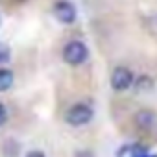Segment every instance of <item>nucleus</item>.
<instances>
[{
  "label": "nucleus",
  "mask_w": 157,
  "mask_h": 157,
  "mask_svg": "<svg viewBox=\"0 0 157 157\" xmlns=\"http://www.w3.org/2000/svg\"><path fill=\"white\" fill-rule=\"evenodd\" d=\"M87 57H89V50H87L85 43H82V41H70L63 48V59H65V63H68L72 67L85 63Z\"/></svg>",
  "instance_id": "1"
},
{
  "label": "nucleus",
  "mask_w": 157,
  "mask_h": 157,
  "mask_svg": "<svg viewBox=\"0 0 157 157\" xmlns=\"http://www.w3.org/2000/svg\"><path fill=\"white\" fill-rule=\"evenodd\" d=\"M93 117H94V109L91 107V105H87V104H76V105H72L67 113H65V120H67V124H70V126H85V124H89L91 120H93Z\"/></svg>",
  "instance_id": "2"
},
{
  "label": "nucleus",
  "mask_w": 157,
  "mask_h": 157,
  "mask_svg": "<svg viewBox=\"0 0 157 157\" xmlns=\"http://www.w3.org/2000/svg\"><path fill=\"white\" fill-rule=\"evenodd\" d=\"M133 83V72L126 67H117L111 74V87L115 91H126Z\"/></svg>",
  "instance_id": "3"
},
{
  "label": "nucleus",
  "mask_w": 157,
  "mask_h": 157,
  "mask_svg": "<svg viewBox=\"0 0 157 157\" xmlns=\"http://www.w3.org/2000/svg\"><path fill=\"white\" fill-rule=\"evenodd\" d=\"M54 15L63 24H72L76 21V8L68 0H59L54 4Z\"/></svg>",
  "instance_id": "4"
},
{
  "label": "nucleus",
  "mask_w": 157,
  "mask_h": 157,
  "mask_svg": "<svg viewBox=\"0 0 157 157\" xmlns=\"http://www.w3.org/2000/svg\"><path fill=\"white\" fill-rule=\"evenodd\" d=\"M135 124L140 129H153L157 126V115L150 109H142L135 115Z\"/></svg>",
  "instance_id": "5"
},
{
  "label": "nucleus",
  "mask_w": 157,
  "mask_h": 157,
  "mask_svg": "<svg viewBox=\"0 0 157 157\" xmlns=\"http://www.w3.org/2000/svg\"><path fill=\"white\" fill-rule=\"evenodd\" d=\"M15 82V78H13V72L10 68H0V93H4L8 91Z\"/></svg>",
  "instance_id": "6"
},
{
  "label": "nucleus",
  "mask_w": 157,
  "mask_h": 157,
  "mask_svg": "<svg viewBox=\"0 0 157 157\" xmlns=\"http://www.w3.org/2000/svg\"><path fill=\"white\" fill-rule=\"evenodd\" d=\"M10 57H11V50H10L6 44H2V43H0V63H6V61H10Z\"/></svg>",
  "instance_id": "7"
},
{
  "label": "nucleus",
  "mask_w": 157,
  "mask_h": 157,
  "mask_svg": "<svg viewBox=\"0 0 157 157\" xmlns=\"http://www.w3.org/2000/svg\"><path fill=\"white\" fill-rule=\"evenodd\" d=\"M8 122V109L4 104H0V126H4Z\"/></svg>",
  "instance_id": "8"
},
{
  "label": "nucleus",
  "mask_w": 157,
  "mask_h": 157,
  "mask_svg": "<svg viewBox=\"0 0 157 157\" xmlns=\"http://www.w3.org/2000/svg\"><path fill=\"white\" fill-rule=\"evenodd\" d=\"M26 157H44V153H41V151H30Z\"/></svg>",
  "instance_id": "9"
},
{
  "label": "nucleus",
  "mask_w": 157,
  "mask_h": 157,
  "mask_svg": "<svg viewBox=\"0 0 157 157\" xmlns=\"http://www.w3.org/2000/svg\"><path fill=\"white\" fill-rule=\"evenodd\" d=\"M140 157H155V155H148V153H144V155H140Z\"/></svg>",
  "instance_id": "10"
}]
</instances>
